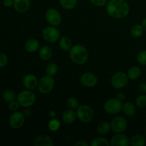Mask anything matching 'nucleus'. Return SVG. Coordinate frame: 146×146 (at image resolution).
I'll return each mask as SVG.
<instances>
[{
	"instance_id": "nucleus-7",
	"label": "nucleus",
	"mask_w": 146,
	"mask_h": 146,
	"mask_svg": "<svg viewBox=\"0 0 146 146\" xmlns=\"http://www.w3.org/2000/svg\"><path fill=\"white\" fill-rule=\"evenodd\" d=\"M128 78L127 74L123 71H118L113 75L111 79V84L115 89H121L126 86L128 83Z\"/></svg>"
},
{
	"instance_id": "nucleus-14",
	"label": "nucleus",
	"mask_w": 146,
	"mask_h": 146,
	"mask_svg": "<svg viewBox=\"0 0 146 146\" xmlns=\"http://www.w3.org/2000/svg\"><path fill=\"white\" fill-rule=\"evenodd\" d=\"M23 85L26 89L33 91L38 86V80L35 75L32 74H28L25 75L22 80Z\"/></svg>"
},
{
	"instance_id": "nucleus-34",
	"label": "nucleus",
	"mask_w": 146,
	"mask_h": 146,
	"mask_svg": "<svg viewBox=\"0 0 146 146\" xmlns=\"http://www.w3.org/2000/svg\"><path fill=\"white\" fill-rule=\"evenodd\" d=\"M20 106H20L19 103L18 102V101H17V99L14 100V101L9 103V106H8L9 109L11 111H12V112L18 111Z\"/></svg>"
},
{
	"instance_id": "nucleus-41",
	"label": "nucleus",
	"mask_w": 146,
	"mask_h": 146,
	"mask_svg": "<svg viewBox=\"0 0 146 146\" xmlns=\"http://www.w3.org/2000/svg\"><path fill=\"white\" fill-rule=\"evenodd\" d=\"M76 146H88V143H87L86 142H85L84 141H78V142H76L75 143Z\"/></svg>"
},
{
	"instance_id": "nucleus-1",
	"label": "nucleus",
	"mask_w": 146,
	"mask_h": 146,
	"mask_svg": "<svg viewBox=\"0 0 146 146\" xmlns=\"http://www.w3.org/2000/svg\"><path fill=\"white\" fill-rule=\"evenodd\" d=\"M106 6L107 14L114 19L125 18L130 12V6L125 0H109Z\"/></svg>"
},
{
	"instance_id": "nucleus-4",
	"label": "nucleus",
	"mask_w": 146,
	"mask_h": 146,
	"mask_svg": "<svg viewBox=\"0 0 146 146\" xmlns=\"http://www.w3.org/2000/svg\"><path fill=\"white\" fill-rule=\"evenodd\" d=\"M77 118L84 123L91 122L94 117V110L88 105H81L76 109Z\"/></svg>"
},
{
	"instance_id": "nucleus-30",
	"label": "nucleus",
	"mask_w": 146,
	"mask_h": 146,
	"mask_svg": "<svg viewBox=\"0 0 146 146\" xmlns=\"http://www.w3.org/2000/svg\"><path fill=\"white\" fill-rule=\"evenodd\" d=\"M61 127V122L56 118H51L48 123V128L51 132H56Z\"/></svg>"
},
{
	"instance_id": "nucleus-8",
	"label": "nucleus",
	"mask_w": 146,
	"mask_h": 146,
	"mask_svg": "<svg viewBox=\"0 0 146 146\" xmlns=\"http://www.w3.org/2000/svg\"><path fill=\"white\" fill-rule=\"evenodd\" d=\"M123 103L116 98H109L105 102L104 106V110L111 115H116L122 111Z\"/></svg>"
},
{
	"instance_id": "nucleus-6",
	"label": "nucleus",
	"mask_w": 146,
	"mask_h": 146,
	"mask_svg": "<svg viewBox=\"0 0 146 146\" xmlns=\"http://www.w3.org/2000/svg\"><path fill=\"white\" fill-rule=\"evenodd\" d=\"M42 37L47 42L55 43L59 40L61 37V33L59 30L56 28V27H53L50 25L43 29Z\"/></svg>"
},
{
	"instance_id": "nucleus-12",
	"label": "nucleus",
	"mask_w": 146,
	"mask_h": 146,
	"mask_svg": "<svg viewBox=\"0 0 146 146\" xmlns=\"http://www.w3.org/2000/svg\"><path fill=\"white\" fill-rule=\"evenodd\" d=\"M130 145H131V140L123 133H116L112 137L110 141L111 146H129Z\"/></svg>"
},
{
	"instance_id": "nucleus-32",
	"label": "nucleus",
	"mask_w": 146,
	"mask_h": 146,
	"mask_svg": "<svg viewBox=\"0 0 146 146\" xmlns=\"http://www.w3.org/2000/svg\"><path fill=\"white\" fill-rule=\"evenodd\" d=\"M136 106L140 108H144L146 107V95L145 94H141L138 96L135 101Z\"/></svg>"
},
{
	"instance_id": "nucleus-43",
	"label": "nucleus",
	"mask_w": 146,
	"mask_h": 146,
	"mask_svg": "<svg viewBox=\"0 0 146 146\" xmlns=\"http://www.w3.org/2000/svg\"><path fill=\"white\" fill-rule=\"evenodd\" d=\"M142 26H143V29H144V31H146V17L145 19H144L143 20V21H142Z\"/></svg>"
},
{
	"instance_id": "nucleus-21",
	"label": "nucleus",
	"mask_w": 146,
	"mask_h": 146,
	"mask_svg": "<svg viewBox=\"0 0 146 146\" xmlns=\"http://www.w3.org/2000/svg\"><path fill=\"white\" fill-rule=\"evenodd\" d=\"M122 111L126 116H133L136 113V106L131 102H125L123 104Z\"/></svg>"
},
{
	"instance_id": "nucleus-23",
	"label": "nucleus",
	"mask_w": 146,
	"mask_h": 146,
	"mask_svg": "<svg viewBox=\"0 0 146 146\" xmlns=\"http://www.w3.org/2000/svg\"><path fill=\"white\" fill-rule=\"evenodd\" d=\"M144 31H144V29L143 27L142 24H135L131 29V35L133 38H138L142 36Z\"/></svg>"
},
{
	"instance_id": "nucleus-33",
	"label": "nucleus",
	"mask_w": 146,
	"mask_h": 146,
	"mask_svg": "<svg viewBox=\"0 0 146 146\" xmlns=\"http://www.w3.org/2000/svg\"><path fill=\"white\" fill-rule=\"evenodd\" d=\"M136 59L141 65L146 66V50L139 51L136 55Z\"/></svg>"
},
{
	"instance_id": "nucleus-31",
	"label": "nucleus",
	"mask_w": 146,
	"mask_h": 146,
	"mask_svg": "<svg viewBox=\"0 0 146 146\" xmlns=\"http://www.w3.org/2000/svg\"><path fill=\"white\" fill-rule=\"evenodd\" d=\"M66 105L70 109L76 110L78 107L79 106V103H78V100L76 98H74V97H71V98L67 99Z\"/></svg>"
},
{
	"instance_id": "nucleus-38",
	"label": "nucleus",
	"mask_w": 146,
	"mask_h": 146,
	"mask_svg": "<svg viewBox=\"0 0 146 146\" xmlns=\"http://www.w3.org/2000/svg\"><path fill=\"white\" fill-rule=\"evenodd\" d=\"M3 5L5 7L9 8L14 5V0H3Z\"/></svg>"
},
{
	"instance_id": "nucleus-26",
	"label": "nucleus",
	"mask_w": 146,
	"mask_h": 146,
	"mask_svg": "<svg viewBox=\"0 0 146 146\" xmlns=\"http://www.w3.org/2000/svg\"><path fill=\"white\" fill-rule=\"evenodd\" d=\"M111 131V123H108L107 121H102L99 123V124L97 126V131L98 133L101 135H106L108 134Z\"/></svg>"
},
{
	"instance_id": "nucleus-15",
	"label": "nucleus",
	"mask_w": 146,
	"mask_h": 146,
	"mask_svg": "<svg viewBox=\"0 0 146 146\" xmlns=\"http://www.w3.org/2000/svg\"><path fill=\"white\" fill-rule=\"evenodd\" d=\"M31 6L30 0H14V9L19 13H25L28 11Z\"/></svg>"
},
{
	"instance_id": "nucleus-11",
	"label": "nucleus",
	"mask_w": 146,
	"mask_h": 146,
	"mask_svg": "<svg viewBox=\"0 0 146 146\" xmlns=\"http://www.w3.org/2000/svg\"><path fill=\"white\" fill-rule=\"evenodd\" d=\"M45 18L48 24L53 27H58L62 21L61 14L55 8H50L47 9L45 14Z\"/></svg>"
},
{
	"instance_id": "nucleus-27",
	"label": "nucleus",
	"mask_w": 146,
	"mask_h": 146,
	"mask_svg": "<svg viewBox=\"0 0 146 146\" xmlns=\"http://www.w3.org/2000/svg\"><path fill=\"white\" fill-rule=\"evenodd\" d=\"M58 66L55 63L51 62L49 64H48L46 65L45 68V72L47 76H49L54 77V76H56L58 73Z\"/></svg>"
},
{
	"instance_id": "nucleus-10",
	"label": "nucleus",
	"mask_w": 146,
	"mask_h": 146,
	"mask_svg": "<svg viewBox=\"0 0 146 146\" xmlns=\"http://www.w3.org/2000/svg\"><path fill=\"white\" fill-rule=\"evenodd\" d=\"M25 118L23 112L14 111L9 118V125L13 129H19L24 124Z\"/></svg>"
},
{
	"instance_id": "nucleus-2",
	"label": "nucleus",
	"mask_w": 146,
	"mask_h": 146,
	"mask_svg": "<svg viewBox=\"0 0 146 146\" xmlns=\"http://www.w3.org/2000/svg\"><path fill=\"white\" fill-rule=\"evenodd\" d=\"M70 59L77 65L86 64L88 59V52L85 46L76 44L71 47L68 51Z\"/></svg>"
},
{
	"instance_id": "nucleus-20",
	"label": "nucleus",
	"mask_w": 146,
	"mask_h": 146,
	"mask_svg": "<svg viewBox=\"0 0 146 146\" xmlns=\"http://www.w3.org/2000/svg\"><path fill=\"white\" fill-rule=\"evenodd\" d=\"M58 46L64 51H69L72 46V41L67 36H62L58 40Z\"/></svg>"
},
{
	"instance_id": "nucleus-19",
	"label": "nucleus",
	"mask_w": 146,
	"mask_h": 146,
	"mask_svg": "<svg viewBox=\"0 0 146 146\" xmlns=\"http://www.w3.org/2000/svg\"><path fill=\"white\" fill-rule=\"evenodd\" d=\"M76 118V112H75L74 110L70 109V108L64 111L62 115L63 121L66 124L74 123Z\"/></svg>"
},
{
	"instance_id": "nucleus-35",
	"label": "nucleus",
	"mask_w": 146,
	"mask_h": 146,
	"mask_svg": "<svg viewBox=\"0 0 146 146\" xmlns=\"http://www.w3.org/2000/svg\"><path fill=\"white\" fill-rule=\"evenodd\" d=\"M9 58L5 54L0 52V68H4L8 64Z\"/></svg>"
},
{
	"instance_id": "nucleus-40",
	"label": "nucleus",
	"mask_w": 146,
	"mask_h": 146,
	"mask_svg": "<svg viewBox=\"0 0 146 146\" xmlns=\"http://www.w3.org/2000/svg\"><path fill=\"white\" fill-rule=\"evenodd\" d=\"M116 98L121 101H123L125 99V94L123 92H119L117 94Z\"/></svg>"
},
{
	"instance_id": "nucleus-16",
	"label": "nucleus",
	"mask_w": 146,
	"mask_h": 146,
	"mask_svg": "<svg viewBox=\"0 0 146 146\" xmlns=\"http://www.w3.org/2000/svg\"><path fill=\"white\" fill-rule=\"evenodd\" d=\"M34 146H53L54 141L52 138L47 135H40L34 139Z\"/></svg>"
},
{
	"instance_id": "nucleus-17",
	"label": "nucleus",
	"mask_w": 146,
	"mask_h": 146,
	"mask_svg": "<svg viewBox=\"0 0 146 146\" xmlns=\"http://www.w3.org/2000/svg\"><path fill=\"white\" fill-rule=\"evenodd\" d=\"M39 42L36 38H29L27 40L24 44V48L26 51L29 53H34L39 49Z\"/></svg>"
},
{
	"instance_id": "nucleus-24",
	"label": "nucleus",
	"mask_w": 146,
	"mask_h": 146,
	"mask_svg": "<svg viewBox=\"0 0 146 146\" xmlns=\"http://www.w3.org/2000/svg\"><path fill=\"white\" fill-rule=\"evenodd\" d=\"M59 4L63 9L66 10H72L78 4V0H58Z\"/></svg>"
},
{
	"instance_id": "nucleus-29",
	"label": "nucleus",
	"mask_w": 146,
	"mask_h": 146,
	"mask_svg": "<svg viewBox=\"0 0 146 146\" xmlns=\"http://www.w3.org/2000/svg\"><path fill=\"white\" fill-rule=\"evenodd\" d=\"M91 146H111L110 142L104 137H96L91 141Z\"/></svg>"
},
{
	"instance_id": "nucleus-44",
	"label": "nucleus",
	"mask_w": 146,
	"mask_h": 146,
	"mask_svg": "<svg viewBox=\"0 0 146 146\" xmlns=\"http://www.w3.org/2000/svg\"><path fill=\"white\" fill-rule=\"evenodd\" d=\"M145 137H146V126L145 128Z\"/></svg>"
},
{
	"instance_id": "nucleus-3",
	"label": "nucleus",
	"mask_w": 146,
	"mask_h": 146,
	"mask_svg": "<svg viewBox=\"0 0 146 146\" xmlns=\"http://www.w3.org/2000/svg\"><path fill=\"white\" fill-rule=\"evenodd\" d=\"M17 100L23 108H30L36 101V96L31 90H24L17 95Z\"/></svg>"
},
{
	"instance_id": "nucleus-28",
	"label": "nucleus",
	"mask_w": 146,
	"mask_h": 146,
	"mask_svg": "<svg viewBox=\"0 0 146 146\" xmlns=\"http://www.w3.org/2000/svg\"><path fill=\"white\" fill-rule=\"evenodd\" d=\"M17 96L16 95L15 92L11 89H6L2 93V98L6 102L9 103L14 100L17 99Z\"/></svg>"
},
{
	"instance_id": "nucleus-25",
	"label": "nucleus",
	"mask_w": 146,
	"mask_h": 146,
	"mask_svg": "<svg viewBox=\"0 0 146 146\" xmlns=\"http://www.w3.org/2000/svg\"><path fill=\"white\" fill-rule=\"evenodd\" d=\"M146 143V138L141 134L133 135L131 139V145L132 146H143Z\"/></svg>"
},
{
	"instance_id": "nucleus-22",
	"label": "nucleus",
	"mask_w": 146,
	"mask_h": 146,
	"mask_svg": "<svg viewBox=\"0 0 146 146\" xmlns=\"http://www.w3.org/2000/svg\"><path fill=\"white\" fill-rule=\"evenodd\" d=\"M141 74H142V71H141V68L136 66H133L128 70L127 76L130 80L135 81V80L138 79L141 77Z\"/></svg>"
},
{
	"instance_id": "nucleus-42",
	"label": "nucleus",
	"mask_w": 146,
	"mask_h": 146,
	"mask_svg": "<svg viewBox=\"0 0 146 146\" xmlns=\"http://www.w3.org/2000/svg\"><path fill=\"white\" fill-rule=\"evenodd\" d=\"M48 116L50 117V118H54L56 116V111H54V110H51L48 113Z\"/></svg>"
},
{
	"instance_id": "nucleus-5",
	"label": "nucleus",
	"mask_w": 146,
	"mask_h": 146,
	"mask_svg": "<svg viewBox=\"0 0 146 146\" xmlns=\"http://www.w3.org/2000/svg\"><path fill=\"white\" fill-rule=\"evenodd\" d=\"M55 85V81L52 76H44L39 79L38 83V92L41 94H48L54 89Z\"/></svg>"
},
{
	"instance_id": "nucleus-36",
	"label": "nucleus",
	"mask_w": 146,
	"mask_h": 146,
	"mask_svg": "<svg viewBox=\"0 0 146 146\" xmlns=\"http://www.w3.org/2000/svg\"><path fill=\"white\" fill-rule=\"evenodd\" d=\"M91 4H94V6H96V7H104V6L106 5L107 2H108V0H89Z\"/></svg>"
},
{
	"instance_id": "nucleus-9",
	"label": "nucleus",
	"mask_w": 146,
	"mask_h": 146,
	"mask_svg": "<svg viewBox=\"0 0 146 146\" xmlns=\"http://www.w3.org/2000/svg\"><path fill=\"white\" fill-rule=\"evenodd\" d=\"M128 127V121L123 116H116L112 119L111 122V131L115 133H121L126 131Z\"/></svg>"
},
{
	"instance_id": "nucleus-18",
	"label": "nucleus",
	"mask_w": 146,
	"mask_h": 146,
	"mask_svg": "<svg viewBox=\"0 0 146 146\" xmlns=\"http://www.w3.org/2000/svg\"><path fill=\"white\" fill-rule=\"evenodd\" d=\"M53 51L52 48L49 46H44L39 48L38 51V56L42 61H48L52 57Z\"/></svg>"
},
{
	"instance_id": "nucleus-13",
	"label": "nucleus",
	"mask_w": 146,
	"mask_h": 146,
	"mask_svg": "<svg viewBox=\"0 0 146 146\" xmlns=\"http://www.w3.org/2000/svg\"><path fill=\"white\" fill-rule=\"evenodd\" d=\"M80 81L83 86L91 88V87H94L98 83V78L93 73L86 72L81 75Z\"/></svg>"
},
{
	"instance_id": "nucleus-37",
	"label": "nucleus",
	"mask_w": 146,
	"mask_h": 146,
	"mask_svg": "<svg viewBox=\"0 0 146 146\" xmlns=\"http://www.w3.org/2000/svg\"><path fill=\"white\" fill-rule=\"evenodd\" d=\"M138 91L141 94H146V83H141L138 86Z\"/></svg>"
},
{
	"instance_id": "nucleus-39",
	"label": "nucleus",
	"mask_w": 146,
	"mask_h": 146,
	"mask_svg": "<svg viewBox=\"0 0 146 146\" xmlns=\"http://www.w3.org/2000/svg\"><path fill=\"white\" fill-rule=\"evenodd\" d=\"M23 113L25 115L26 118H29V117L31 116V115L32 114V111H31L29 108H25L24 111H23Z\"/></svg>"
}]
</instances>
